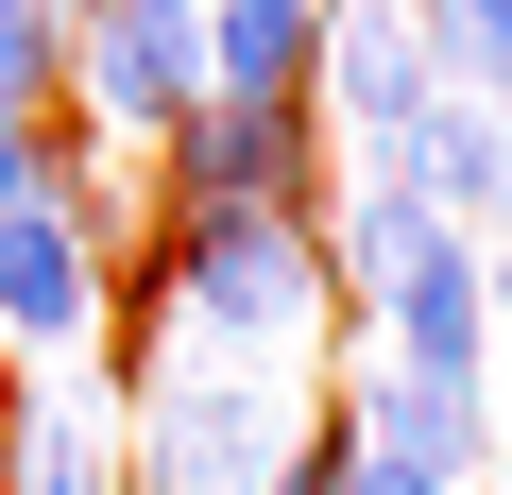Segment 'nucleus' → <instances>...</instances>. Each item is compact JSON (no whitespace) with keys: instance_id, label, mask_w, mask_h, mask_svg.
Wrapping results in <instances>:
<instances>
[{"instance_id":"6e6552de","label":"nucleus","mask_w":512,"mask_h":495,"mask_svg":"<svg viewBox=\"0 0 512 495\" xmlns=\"http://www.w3.org/2000/svg\"><path fill=\"white\" fill-rule=\"evenodd\" d=\"M188 52H205V103H291V120H308L325 0H205V18H188Z\"/></svg>"},{"instance_id":"1a4fd4ad","label":"nucleus","mask_w":512,"mask_h":495,"mask_svg":"<svg viewBox=\"0 0 512 495\" xmlns=\"http://www.w3.org/2000/svg\"><path fill=\"white\" fill-rule=\"evenodd\" d=\"M18 120H69V18L52 0H0V137Z\"/></svg>"},{"instance_id":"20e7f679","label":"nucleus","mask_w":512,"mask_h":495,"mask_svg":"<svg viewBox=\"0 0 512 495\" xmlns=\"http://www.w3.org/2000/svg\"><path fill=\"white\" fill-rule=\"evenodd\" d=\"M325 427H342L359 461H410V478H444V495L495 461V393H478V376H393V359H342Z\"/></svg>"},{"instance_id":"ddd939ff","label":"nucleus","mask_w":512,"mask_h":495,"mask_svg":"<svg viewBox=\"0 0 512 495\" xmlns=\"http://www.w3.org/2000/svg\"><path fill=\"white\" fill-rule=\"evenodd\" d=\"M495 461H512V427H495Z\"/></svg>"},{"instance_id":"f03ea898","label":"nucleus","mask_w":512,"mask_h":495,"mask_svg":"<svg viewBox=\"0 0 512 495\" xmlns=\"http://www.w3.org/2000/svg\"><path fill=\"white\" fill-rule=\"evenodd\" d=\"M154 171H171V205H308V222H325V188H342L291 103H188V120L154 137Z\"/></svg>"},{"instance_id":"7ed1b4c3","label":"nucleus","mask_w":512,"mask_h":495,"mask_svg":"<svg viewBox=\"0 0 512 495\" xmlns=\"http://www.w3.org/2000/svg\"><path fill=\"white\" fill-rule=\"evenodd\" d=\"M308 103L359 137V171H393V137L444 103V69H427V18H410V0H325V69H308Z\"/></svg>"},{"instance_id":"423d86ee","label":"nucleus","mask_w":512,"mask_h":495,"mask_svg":"<svg viewBox=\"0 0 512 495\" xmlns=\"http://www.w3.org/2000/svg\"><path fill=\"white\" fill-rule=\"evenodd\" d=\"M188 103H205L188 18H154V0H103V18L69 35V120H86V137H171Z\"/></svg>"},{"instance_id":"f8f14e48","label":"nucleus","mask_w":512,"mask_h":495,"mask_svg":"<svg viewBox=\"0 0 512 495\" xmlns=\"http://www.w3.org/2000/svg\"><path fill=\"white\" fill-rule=\"evenodd\" d=\"M154 18H205V0H154Z\"/></svg>"},{"instance_id":"f257e3e1","label":"nucleus","mask_w":512,"mask_h":495,"mask_svg":"<svg viewBox=\"0 0 512 495\" xmlns=\"http://www.w3.org/2000/svg\"><path fill=\"white\" fill-rule=\"evenodd\" d=\"M308 427H325V410H308L291 376L154 359V376H120V495H274Z\"/></svg>"},{"instance_id":"9b49d317","label":"nucleus","mask_w":512,"mask_h":495,"mask_svg":"<svg viewBox=\"0 0 512 495\" xmlns=\"http://www.w3.org/2000/svg\"><path fill=\"white\" fill-rule=\"evenodd\" d=\"M495 325H512V239H495Z\"/></svg>"},{"instance_id":"0eeeda50","label":"nucleus","mask_w":512,"mask_h":495,"mask_svg":"<svg viewBox=\"0 0 512 495\" xmlns=\"http://www.w3.org/2000/svg\"><path fill=\"white\" fill-rule=\"evenodd\" d=\"M376 359L393 376H478L495 359V257L478 239H427V257L376 291Z\"/></svg>"},{"instance_id":"9d476101","label":"nucleus","mask_w":512,"mask_h":495,"mask_svg":"<svg viewBox=\"0 0 512 495\" xmlns=\"http://www.w3.org/2000/svg\"><path fill=\"white\" fill-rule=\"evenodd\" d=\"M342 495H444V478H410V461H359V444H342Z\"/></svg>"},{"instance_id":"39448f33","label":"nucleus","mask_w":512,"mask_h":495,"mask_svg":"<svg viewBox=\"0 0 512 495\" xmlns=\"http://www.w3.org/2000/svg\"><path fill=\"white\" fill-rule=\"evenodd\" d=\"M103 308H120V274L86 257V222H69V205H18V222H0V359L69 376V359L103 342Z\"/></svg>"}]
</instances>
